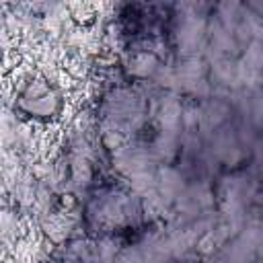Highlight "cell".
Here are the masks:
<instances>
[{
  "mask_svg": "<svg viewBox=\"0 0 263 263\" xmlns=\"http://www.w3.org/2000/svg\"><path fill=\"white\" fill-rule=\"evenodd\" d=\"M21 105L27 113L31 115H41V117H51V113L58 109L60 105V97L58 92L47 86V84H41V82H35L31 84L23 97H21Z\"/></svg>",
  "mask_w": 263,
  "mask_h": 263,
  "instance_id": "1",
  "label": "cell"
}]
</instances>
